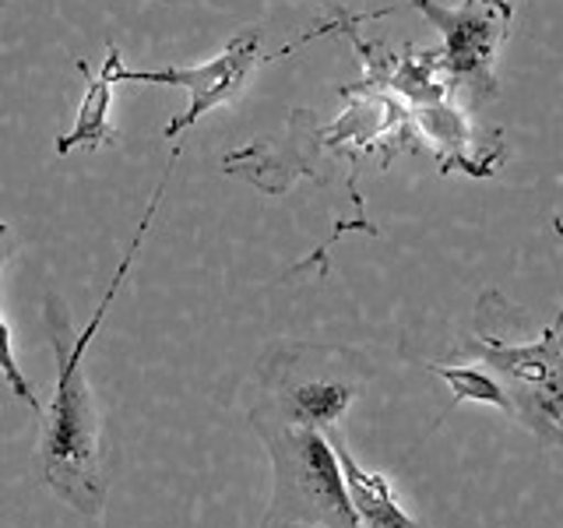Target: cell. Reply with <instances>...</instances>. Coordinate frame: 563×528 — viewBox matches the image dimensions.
<instances>
[{"label": "cell", "mask_w": 563, "mask_h": 528, "mask_svg": "<svg viewBox=\"0 0 563 528\" xmlns=\"http://www.w3.org/2000/svg\"><path fill=\"white\" fill-rule=\"evenodd\" d=\"M334 448V458H339V469H342V480H345V490H349V501H352V510H356V518L363 528H427L419 525L409 510H405L395 497V486L387 480L384 472H374V469H363L356 462V454L349 448V437H345V427L324 433Z\"/></svg>", "instance_id": "cell-8"}, {"label": "cell", "mask_w": 563, "mask_h": 528, "mask_svg": "<svg viewBox=\"0 0 563 528\" xmlns=\"http://www.w3.org/2000/svg\"><path fill=\"white\" fill-rule=\"evenodd\" d=\"M166 4H187V0H166Z\"/></svg>", "instance_id": "cell-12"}, {"label": "cell", "mask_w": 563, "mask_h": 528, "mask_svg": "<svg viewBox=\"0 0 563 528\" xmlns=\"http://www.w3.org/2000/svg\"><path fill=\"white\" fill-rule=\"evenodd\" d=\"M264 40H261V29L257 25H243L233 40H229L216 57L205 61V64H194V67H155V70H134V67H123V61L117 64V85H173V88H187V110L176 113L166 128L163 138L166 141H180L190 128L219 110V106H229L243 96L246 81H251L254 70L272 61L261 53Z\"/></svg>", "instance_id": "cell-6"}, {"label": "cell", "mask_w": 563, "mask_h": 528, "mask_svg": "<svg viewBox=\"0 0 563 528\" xmlns=\"http://www.w3.org/2000/svg\"><path fill=\"white\" fill-rule=\"evenodd\" d=\"M369 384L360 349L282 339L261 352L251 402L321 433L345 427V416Z\"/></svg>", "instance_id": "cell-3"}, {"label": "cell", "mask_w": 563, "mask_h": 528, "mask_svg": "<svg viewBox=\"0 0 563 528\" xmlns=\"http://www.w3.org/2000/svg\"><path fill=\"white\" fill-rule=\"evenodd\" d=\"M14 254V237H11V226L8 222H0V278H4V268H8V261ZM0 377H4L11 384V392L14 398L29 405V409L43 419V402L35 398V387L32 381L22 374V366H18L14 360V339H11V328L4 321V310H0Z\"/></svg>", "instance_id": "cell-11"}, {"label": "cell", "mask_w": 563, "mask_h": 528, "mask_svg": "<svg viewBox=\"0 0 563 528\" xmlns=\"http://www.w3.org/2000/svg\"><path fill=\"white\" fill-rule=\"evenodd\" d=\"M123 61L120 46H106V61L99 70H92L85 61H78V70L85 75V99L78 106L75 128L57 138V155H70V152H96L106 145H117L120 134L110 123V110H113V88H117V64Z\"/></svg>", "instance_id": "cell-9"}, {"label": "cell", "mask_w": 563, "mask_h": 528, "mask_svg": "<svg viewBox=\"0 0 563 528\" xmlns=\"http://www.w3.org/2000/svg\"><path fill=\"white\" fill-rule=\"evenodd\" d=\"M454 360L493 370L510 395V419L563 451V299L550 328L532 342H507L504 331L475 317V334L454 349Z\"/></svg>", "instance_id": "cell-4"}, {"label": "cell", "mask_w": 563, "mask_h": 528, "mask_svg": "<svg viewBox=\"0 0 563 528\" xmlns=\"http://www.w3.org/2000/svg\"><path fill=\"white\" fill-rule=\"evenodd\" d=\"M176 158H180V145L173 148L163 180H158L155 190H152L148 208H145V216H141V222L134 229L128 251H123V257L117 264L110 289L102 293L99 307L92 310V317H88V324L78 334H70V342H67V331H70L67 314L53 304V299L46 304L49 342H53V352H57V384H53L49 409L43 413L40 462H43L46 486L57 493L67 507H75L78 515H85V518H99L102 515L106 486H110V483H106L102 409H99L96 392H92V384H88V374H85V352L99 334V328L106 321V314H110L120 286L128 282L134 257L141 254V243H145L155 211H158V205H163V194H166V184H169V169L176 166Z\"/></svg>", "instance_id": "cell-1"}, {"label": "cell", "mask_w": 563, "mask_h": 528, "mask_svg": "<svg viewBox=\"0 0 563 528\" xmlns=\"http://www.w3.org/2000/svg\"><path fill=\"white\" fill-rule=\"evenodd\" d=\"M246 422L272 458V501L261 528H363L352 510L331 440L278 416L264 405H246Z\"/></svg>", "instance_id": "cell-2"}, {"label": "cell", "mask_w": 563, "mask_h": 528, "mask_svg": "<svg viewBox=\"0 0 563 528\" xmlns=\"http://www.w3.org/2000/svg\"><path fill=\"white\" fill-rule=\"evenodd\" d=\"M430 374H437L440 381H444L451 387V409L448 413H440L437 422H444L457 405L462 402H479V405H493V409H500L510 416V395H507V387L504 381L493 374V370H486L483 363H462V366H448V363H427Z\"/></svg>", "instance_id": "cell-10"}, {"label": "cell", "mask_w": 563, "mask_h": 528, "mask_svg": "<svg viewBox=\"0 0 563 528\" xmlns=\"http://www.w3.org/2000/svg\"><path fill=\"white\" fill-rule=\"evenodd\" d=\"M409 8L440 29V57L457 102L475 113L497 99V61L515 25V0H462L457 8H444L437 0H409Z\"/></svg>", "instance_id": "cell-5"}, {"label": "cell", "mask_w": 563, "mask_h": 528, "mask_svg": "<svg viewBox=\"0 0 563 528\" xmlns=\"http://www.w3.org/2000/svg\"><path fill=\"white\" fill-rule=\"evenodd\" d=\"M412 123L430 141L440 173H465L472 180H486L507 163V141L500 131H483L462 102H437L412 110Z\"/></svg>", "instance_id": "cell-7"}, {"label": "cell", "mask_w": 563, "mask_h": 528, "mask_svg": "<svg viewBox=\"0 0 563 528\" xmlns=\"http://www.w3.org/2000/svg\"><path fill=\"white\" fill-rule=\"evenodd\" d=\"M0 4H4V0H0Z\"/></svg>", "instance_id": "cell-13"}]
</instances>
